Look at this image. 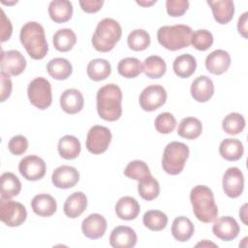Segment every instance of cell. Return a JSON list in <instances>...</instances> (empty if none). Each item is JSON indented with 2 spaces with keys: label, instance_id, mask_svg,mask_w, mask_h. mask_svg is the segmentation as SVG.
Wrapping results in <instances>:
<instances>
[{
  "label": "cell",
  "instance_id": "cell-1",
  "mask_svg": "<svg viewBox=\"0 0 248 248\" xmlns=\"http://www.w3.org/2000/svg\"><path fill=\"white\" fill-rule=\"evenodd\" d=\"M99 116L107 121H116L122 114V92L118 85L108 83L101 87L96 96Z\"/></svg>",
  "mask_w": 248,
  "mask_h": 248
},
{
  "label": "cell",
  "instance_id": "cell-2",
  "mask_svg": "<svg viewBox=\"0 0 248 248\" xmlns=\"http://www.w3.org/2000/svg\"><path fill=\"white\" fill-rule=\"evenodd\" d=\"M19 40L32 59L41 60L48 52L45 30L39 22L29 21L25 23L21 27Z\"/></svg>",
  "mask_w": 248,
  "mask_h": 248
},
{
  "label": "cell",
  "instance_id": "cell-3",
  "mask_svg": "<svg viewBox=\"0 0 248 248\" xmlns=\"http://www.w3.org/2000/svg\"><path fill=\"white\" fill-rule=\"evenodd\" d=\"M190 202L197 219L202 223L214 221L218 215V207L211 189L205 185L195 186L190 193Z\"/></svg>",
  "mask_w": 248,
  "mask_h": 248
},
{
  "label": "cell",
  "instance_id": "cell-4",
  "mask_svg": "<svg viewBox=\"0 0 248 248\" xmlns=\"http://www.w3.org/2000/svg\"><path fill=\"white\" fill-rule=\"evenodd\" d=\"M122 35L120 24L109 17L102 19L92 36V46L100 52L110 51L119 42Z\"/></svg>",
  "mask_w": 248,
  "mask_h": 248
},
{
  "label": "cell",
  "instance_id": "cell-5",
  "mask_svg": "<svg viewBox=\"0 0 248 248\" xmlns=\"http://www.w3.org/2000/svg\"><path fill=\"white\" fill-rule=\"evenodd\" d=\"M192 34L193 30L188 25H166L159 28L157 32V39L163 47L175 51L190 46Z\"/></svg>",
  "mask_w": 248,
  "mask_h": 248
},
{
  "label": "cell",
  "instance_id": "cell-6",
  "mask_svg": "<svg viewBox=\"0 0 248 248\" xmlns=\"http://www.w3.org/2000/svg\"><path fill=\"white\" fill-rule=\"evenodd\" d=\"M189 153V147L183 142L171 141L168 143L163 153V170L170 175L179 174L184 169Z\"/></svg>",
  "mask_w": 248,
  "mask_h": 248
},
{
  "label": "cell",
  "instance_id": "cell-7",
  "mask_svg": "<svg viewBox=\"0 0 248 248\" xmlns=\"http://www.w3.org/2000/svg\"><path fill=\"white\" fill-rule=\"evenodd\" d=\"M27 95L30 103L39 109H46L52 102L51 84L42 77L34 78L28 85Z\"/></svg>",
  "mask_w": 248,
  "mask_h": 248
},
{
  "label": "cell",
  "instance_id": "cell-8",
  "mask_svg": "<svg viewBox=\"0 0 248 248\" xmlns=\"http://www.w3.org/2000/svg\"><path fill=\"white\" fill-rule=\"evenodd\" d=\"M27 217L25 206L15 201L3 200L0 202V219L8 227H18Z\"/></svg>",
  "mask_w": 248,
  "mask_h": 248
},
{
  "label": "cell",
  "instance_id": "cell-9",
  "mask_svg": "<svg viewBox=\"0 0 248 248\" xmlns=\"http://www.w3.org/2000/svg\"><path fill=\"white\" fill-rule=\"evenodd\" d=\"M111 137L109 129L105 126L95 125L91 127L86 137L87 150L92 154L104 153L111 141Z\"/></svg>",
  "mask_w": 248,
  "mask_h": 248
},
{
  "label": "cell",
  "instance_id": "cell-10",
  "mask_svg": "<svg viewBox=\"0 0 248 248\" xmlns=\"http://www.w3.org/2000/svg\"><path fill=\"white\" fill-rule=\"evenodd\" d=\"M167 100L166 89L159 84H152L145 87L139 99L140 108L145 111H154L162 107Z\"/></svg>",
  "mask_w": 248,
  "mask_h": 248
},
{
  "label": "cell",
  "instance_id": "cell-11",
  "mask_svg": "<svg viewBox=\"0 0 248 248\" xmlns=\"http://www.w3.org/2000/svg\"><path fill=\"white\" fill-rule=\"evenodd\" d=\"M20 174L29 181L42 179L46 170L45 161L36 155H28L20 160L18 165Z\"/></svg>",
  "mask_w": 248,
  "mask_h": 248
},
{
  "label": "cell",
  "instance_id": "cell-12",
  "mask_svg": "<svg viewBox=\"0 0 248 248\" xmlns=\"http://www.w3.org/2000/svg\"><path fill=\"white\" fill-rule=\"evenodd\" d=\"M223 190L225 194L232 199L238 198L244 188V177L242 171L236 168H229L223 176Z\"/></svg>",
  "mask_w": 248,
  "mask_h": 248
},
{
  "label": "cell",
  "instance_id": "cell-13",
  "mask_svg": "<svg viewBox=\"0 0 248 248\" xmlns=\"http://www.w3.org/2000/svg\"><path fill=\"white\" fill-rule=\"evenodd\" d=\"M26 60L24 56L16 49L2 51L1 72L9 76H18L25 70Z\"/></svg>",
  "mask_w": 248,
  "mask_h": 248
},
{
  "label": "cell",
  "instance_id": "cell-14",
  "mask_svg": "<svg viewBox=\"0 0 248 248\" xmlns=\"http://www.w3.org/2000/svg\"><path fill=\"white\" fill-rule=\"evenodd\" d=\"M240 228L235 219L231 216L217 218L212 226V232L215 236L224 241L234 239L239 233Z\"/></svg>",
  "mask_w": 248,
  "mask_h": 248
},
{
  "label": "cell",
  "instance_id": "cell-15",
  "mask_svg": "<svg viewBox=\"0 0 248 248\" xmlns=\"http://www.w3.org/2000/svg\"><path fill=\"white\" fill-rule=\"evenodd\" d=\"M79 180V172L71 166H60L56 168L51 175L53 185L60 189H69L74 187Z\"/></svg>",
  "mask_w": 248,
  "mask_h": 248
},
{
  "label": "cell",
  "instance_id": "cell-16",
  "mask_svg": "<svg viewBox=\"0 0 248 248\" xmlns=\"http://www.w3.org/2000/svg\"><path fill=\"white\" fill-rule=\"evenodd\" d=\"M81 231L87 238H101L107 231V220L101 214H90L82 221Z\"/></svg>",
  "mask_w": 248,
  "mask_h": 248
},
{
  "label": "cell",
  "instance_id": "cell-17",
  "mask_svg": "<svg viewBox=\"0 0 248 248\" xmlns=\"http://www.w3.org/2000/svg\"><path fill=\"white\" fill-rule=\"evenodd\" d=\"M136 232L127 226L114 228L109 235V244L113 248H132L137 244Z\"/></svg>",
  "mask_w": 248,
  "mask_h": 248
},
{
  "label": "cell",
  "instance_id": "cell-18",
  "mask_svg": "<svg viewBox=\"0 0 248 248\" xmlns=\"http://www.w3.org/2000/svg\"><path fill=\"white\" fill-rule=\"evenodd\" d=\"M231 66V56L224 49H216L205 58L206 70L213 75H222Z\"/></svg>",
  "mask_w": 248,
  "mask_h": 248
},
{
  "label": "cell",
  "instance_id": "cell-19",
  "mask_svg": "<svg viewBox=\"0 0 248 248\" xmlns=\"http://www.w3.org/2000/svg\"><path fill=\"white\" fill-rule=\"evenodd\" d=\"M61 108L69 114L79 112L84 106L82 93L75 88L65 90L60 96Z\"/></svg>",
  "mask_w": 248,
  "mask_h": 248
},
{
  "label": "cell",
  "instance_id": "cell-20",
  "mask_svg": "<svg viewBox=\"0 0 248 248\" xmlns=\"http://www.w3.org/2000/svg\"><path fill=\"white\" fill-rule=\"evenodd\" d=\"M214 94L213 81L206 76L198 77L191 85V95L197 102L205 103Z\"/></svg>",
  "mask_w": 248,
  "mask_h": 248
},
{
  "label": "cell",
  "instance_id": "cell-21",
  "mask_svg": "<svg viewBox=\"0 0 248 248\" xmlns=\"http://www.w3.org/2000/svg\"><path fill=\"white\" fill-rule=\"evenodd\" d=\"M210 6L214 19L220 24L229 23L234 14V4L232 0L207 1Z\"/></svg>",
  "mask_w": 248,
  "mask_h": 248
},
{
  "label": "cell",
  "instance_id": "cell-22",
  "mask_svg": "<svg viewBox=\"0 0 248 248\" xmlns=\"http://www.w3.org/2000/svg\"><path fill=\"white\" fill-rule=\"evenodd\" d=\"M140 211V206L138 201L129 196L120 198L115 204V213L121 220H134L138 217Z\"/></svg>",
  "mask_w": 248,
  "mask_h": 248
},
{
  "label": "cell",
  "instance_id": "cell-23",
  "mask_svg": "<svg viewBox=\"0 0 248 248\" xmlns=\"http://www.w3.org/2000/svg\"><path fill=\"white\" fill-rule=\"evenodd\" d=\"M87 207V198L82 192H75L70 195L64 203V213L67 217L75 219L80 216Z\"/></svg>",
  "mask_w": 248,
  "mask_h": 248
},
{
  "label": "cell",
  "instance_id": "cell-24",
  "mask_svg": "<svg viewBox=\"0 0 248 248\" xmlns=\"http://www.w3.org/2000/svg\"><path fill=\"white\" fill-rule=\"evenodd\" d=\"M31 207L38 216L49 217L55 213L57 204L52 196L48 194H39L33 198Z\"/></svg>",
  "mask_w": 248,
  "mask_h": 248
},
{
  "label": "cell",
  "instance_id": "cell-25",
  "mask_svg": "<svg viewBox=\"0 0 248 248\" xmlns=\"http://www.w3.org/2000/svg\"><path fill=\"white\" fill-rule=\"evenodd\" d=\"M48 15L56 23L67 22L73 16V5L67 0H54L48 5Z\"/></svg>",
  "mask_w": 248,
  "mask_h": 248
},
{
  "label": "cell",
  "instance_id": "cell-26",
  "mask_svg": "<svg viewBox=\"0 0 248 248\" xmlns=\"http://www.w3.org/2000/svg\"><path fill=\"white\" fill-rule=\"evenodd\" d=\"M194 232V225L189 218L178 216L173 220L171 225V234L177 241L185 242L189 240L193 236Z\"/></svg>",
  "mask_w": 248,
  "mask_h": 248
},
{
  "label": "cell",
  "instance_id": "cell-27",
  "mask_svg": "<svg viewBox=\"0 0 248 248\" xmlns=\"http://www.w3.org/2000/svg\"><path fill=\"white\" fill-rule=\"evenodd\" d=\"M219 153L225 160L234 162L242 157L244 147L242 142L236 139H225L220 143Z\"/></svg>",
  "mask_w": 248,
  "mask_h": 248
},
{
  "label": "cell",
  "instance_id": "cell-28",
  "mask_svg": "<svg viewBox=\"0 0 248 248\" xmlns=\"http://www.w3.org/2000/svg\"><path fill=\"white\" fill-rule=\"evenodd\" d=\"M81 150L80 141L72 135H66L62 137L58 141L59 155L66 160L76 159Z\"/></svg>",
  "mask_w": 248,
  "mask_h": 248
},
{
  "label": "cell",
  "instance_id": "cell-29",
  "mask_svg": "<svg viewBox=\"0 0 248 248\" xmlns=\"http://www.w3.org/2000/svg\"><path fill=\"white\" fill-rule=\"evenodd\" d=\"M196 68L197 62L195 57L187 53L177 56L172 64L174 74L181 78H187L191 77L195 73Z\"/></svg>",
  "mask_w": 248,
  "mask_h": 248
},
{
  "label": "cell",
  "instance_id": "cell-30",
  "mask_svg": "<svg viewBox=\"0 0 248 248\" xmlns=\"http://www.w3.org/2000/svg\"><path fill=\"white\" fill-rule=\"evenodd\" d=\"M46 70L48 75L57 80L67 79L73 72L72 64L65 58H54L51 59L47 65Z\"/></svg>",
  "mask_w": 248,
  "mask_h": 248
},
{
  "label": "cell",
  "instance_id": "cell-31",
  "mask_svg": "<svg viewBox=\"0 0 248 248\" xmlns=\"http://www.w3.org/2000/svg\"><path fill=\"white\" fill-rule=\"evenodd\" d=\"M86 72L90 79L94 81H101L109 77L111 73V66L108 60L96 58L88 63Z\"/></svg>",
  "mask_w": 248,
  "mask_h": 248
},
{
  "label": "cell",
  "instance_id": "cell-32",
  "mask_svg": "<svg viewBox=\"0 0 248 248\" xmlns=\"http://www.w3.org/2000/svg\"><path fill=\"white\" fill-rule=\"evenodd\" d=\"M202 132V122L196 117L183 118L177 128V134L186 140H195L201 136Z\"/></svg>",
  "mask_w": 248,
  "mask_h": 248
},
{
  "label": "cell",
  "instance_id": "cell-33",
  "mask_svg": "<svg viewBox=\"0 0 248 248\" xmlns=\"http://www.w3.org/2000/svg\"><path fill=\"white\" fill-rule=\"evenodd\" d=\"M21 190V182L13 172H4L1 175V199L9 200L17 196Z\"/></svg>",
  "mask_w": 248,
  "mask_h": 248
},
{
  "label": "cell",
  "instance_id": "cell-34",
  "mask_svg": "<svg viewBox=\"0 0 248 248\" xmlns=\"http://www.w3.org/2000/svg\"><path fill=\"white\" fill-rule=\"evenodd\" d=\"M55 49L61 52L69 51L77 43V36L72 29L63 28L56 31L52 38Z\"/></svg>",
  "mask_w": 248,
  "mask_h": 248
},
{
  "label": "cell",
  "instance_id": "cell-35",
  "mask_svg": "<svg viewBox=\"0 0 248 248\" xmlns=\"http://www.w3.org/2000/svg\"><path fill=\"white\" fill-rule=\"evenodd\" d=\"M167 70V65L164 59L158 55H151L143 61L142 72L149 78H162Z\"/></svg>",
  "mask_w": 248,
  "mask_h": 248
},
{
  "label": "cell",
  "instance_id": "cell-36",
  "mask_svg": "<svg viewBox=\"0 0 248 248\" xmlns=\"http://www.w3.org/2000/svg\"><path fill=\"white\" fill-rule=\"evenodd\" d=\"M138 192L143 200L152 201L160 194L159 182L151 174H149L139 181Z\"/></svg>",
  "mask_w": 248,
  "mask_h": 248
},
{
  "label": "cell",
  "instance_id": "cell-37",
  "mask_svg": "<svg viewBox=\"0 0 248 248\" xmlns=\"http://www.w3.org/2000/svg\"><path fill=\"white\" fill-rule=\"evenodd\" d=\"M117 71L120 76L126 78H134L142 72V65L138 58L126 57L119 61Z\"/></svg>",
  "mask_w": 248,
  "mask_h": 248
},
{
  "label": "cell",
  "instance_id": "cell-38",
  "mask_svg": "<svg viewBox=\"0 0 248 248\" xmlns=\"http://www.w3.org/2000/svg\"><path fill=\"white\" fill-rule=\"evenodd\" d=\"M143 225L153 232L164 230L168 224L167 215L160 210H148L142 217Z\"/></svg>",
  "mask_w": 248,
  "mask_h": 248
},
{
  "label": "cell",
  "instance_id": "cell-39",
  "mask_svg": "<svg viewBox=\"0 0 248 248\" xmlns=\"http://www.w3.org/2000/svg\"><path fill=\"white\" fill-rule=\"evenodd\" d=\"M127 43L129 47L134 51H141L146 49L150 45V36L143 29L133 30L128 38Z\"/></svg>",
  "mask_w": 248,
  "mask_h": 248
},
{
  "label": "cell",
  "instance_id": "cell-40",
  "mask_svg": "<svg viewBox=\"0 0 248 248\" xmlns=\"http://www.w3.org/2000/svg\"><path fill=\"white\" fill-rule=\"evenodd\" d=\"M222 128L229 135H237L245 128V119L240 113L232 112L223 119Z\"/></svg>",
  "mask_w": 248,
  "mask_h": 248
},
{
  "label": "cell",
  "instance_id": "cell-41",
  "mask_svg": "<svg viewBox=\"0 0 248 248\" xmlns=\"http://www.w3.org/2000/svg\"><path fill=\"white\" fill-rule=\"evenodd\" d=\"M124 174L131 179L140 181L151 173L145 162L141 160H135L130 162L126 166L124 170Z\"/></svg>",
  "mask_w": 248,
  "mask_h": 248
},
{
  "label": "cell",
  "instance_id": "cell-42",
  "mask_svg": "<svg viewBox=\"0 0 248 248\" xmlns=\"http://www.w3.org/2000/svg\"><path fill=\"white\" fill-rule=\"evenodd\" d=\"M192 46L201 51L207 50L213 44L212 34L205 29H200L195 31L191 37Z\"/></svg>",
  "mask_w": 248,
  "mask_h": 248
},
{
  "label": "cell",
  "instance_id": "cell-43",
  "mask_svg": "<svg viewBox=\"0 0 248 248\" xmlns=\"http://www.w3.org/2000/svg\"><path fill=\"white\" fill-rule=\"evenodd\" d=\"M155 128L161 134L171 133L176 126L175 117L170 112H162L155 119Z\"/></svg>",
  "mask_w": 248,
  "mask_h": 248
},
{
  "label": "cell",
  "instance_id": "cell-44",
  "mask_svg": "<svg viewBox=\"0 0 248 248\" xmlns=\"http://www.w3.org/2000/svg\"><path fill=\"white\" fill-rule=\"evenodd\" d=\"M189 8L187 0H167L166 9L169 16L177 17L183 16Z\"/></svg>",
  "mask_w": 248,
  "mask_h": 248
},
{
  "label": "cell",
  "instance_id": "cell-45",
  "mask_svg": "<svg viewBox=\"0 0 248 248\" xmlns=\"http://www.w3.org/2000/svg\"><path fill=\"white\" fill-rule=\"evenodd\" d=\"M8 148L12 154L21 155L25 153L28 148V140L24 136H15L10 140L8 143Z\"/></svg>",
  "mask_w": 248,
  "mask_h": 248
},
{
  "label": "cell",
  "instance_id": "cell-46",
  "mask_svg": "<svg viewBox=\"0 0 248 248\" xmlns=\"http://www.w3.org/2000/svg\"><path fill=\"white\" fill-rule=\"evenodd\" d=\"M0 78H1V102L3 103L10 97L13 89V84L9 75L1 72Z\"/></svg>",
  "mask_w": 248,
  "mask_h": 248
},
{
  "label": "cell",
  "instance_id": "cell-47",
  "mask_svg": "<svg viewBox=\"0 0 248 248\" xmlns=\"http://www.w3.org/2000/svg\"><path fill=\"white\" fill-rule=\"evenodd\" d=\"M13 26L10 19L6 16L3 10H1V42L4 43L12 36Z\"/></svg>",
  "mask_w": 248,
  "mask_h": 248
},
{
  "label": "cell",
  "instance_id": "cell-48",
  "mask_svg": "<svg viewBox=\"0 0 248 248\" xmlns=\"http://www.w3.org/2000/svg\"><path fill=\"white\" fill-rule=\"evenodd\" d=\"M104 1L102 0H81L79 1V5L85 13L94 14L101 10Z\"/></svg>",
  "mask_w": 248,
  "mask_h": 248
},
{
  "label": "cell",
  "instance_id": "cell-49",
  "mask_svg": "<svg viewBox=\"0 0 248 248\" xmlns=\"http://www.w3.org/2000/svg\"><path fill=\"white\" fill-rule=\"evenodd\" d=\"M247 22H248V13L245 12L243 13L240 17L238 18V22H237V30L239 32V34L244 38L247 39L248 38V26H247Z\"/></svg>",
  "mask_w": 248,
  "mask_h": 248
},
{
  "label": "cell",
  "instance_id": "cell-50",
  "mask_svg": "<svg viewBox=\"0 0 248 248\" xmlns=\"http://www.w3.org/2000/svg\"><path fill=\"white\" fill-rule=\"evenodd\" d=\"M247 203H245V204H243V206L241 207V209H240V211H239V217L241 218V220H242V222L245 224V225H247V220H246V218H247Z\"/></svg>",
  "mask_w": 248,
  "mask_h": 248
},
{
  "label": "cell",
  "instance_id": "cell-51",
  "mask_svg": "<svg viewBox=\"0 0 248 248\" xmlns=\"http://www.w3.org/2000/svg\"><path fill=\"white\" fill-rule=\"evenodd\" d=\"M137 3L140 6H142V7H148V6H151L154 3H156V0H153V1H137Z\"/></svg>",
  "mask_w": 248,
  "mask_h": 248
},
{
  "label": "cell",
  "instance_id": "cell-52",
  "mask_svg": "<svg viewBox=\"0 0 248 248\" xmlns=\"http://www.w3.org/2000/svg\"><path fill=\"white\" fill-rule=\"evenodd\" d=\"M214 246V247H216L217 245L216 244H214V243H211V242H207V241H203V242H200V243H198L197 244V246Z\"/></svg>",
  "mask_w": 248,
  "mask_h": 248
}]
</instances>
